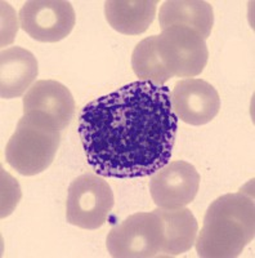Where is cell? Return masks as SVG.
Here are the masks:
<instances>
[{"instance_id": "1", "label": "cell", "mask_w": 255, "mask_h": 258, "mask_svg": "<svg viewBox=\"0 0 255 258\" xmlns=\"http://www.w3.org/2000/svg\"><path fill=\"white\" fill-rule=\"evenodd\" d=\"M77 131L96 173L142 178L172 159L178 117L167 87L138 80L87 103Z\"/></svg>"}, {"instance_id": "8", "label": "cell", "mask_w": 255, "mask_h": 258, "mask_svg": "<svg viewBox=\"0 0 255 258\" xmlns=\"http://www.w3.org/2000/svg\"><path fill=\"white\" fill-rule=\"evenodd\" d=\"M199 187V172L194 165L183 160L166 163L156 170L150 182L153 203L164 209H178L191 204Z\"/></svg>"}, {"instance_id": "13", "label": "cell", "mask_w": 255, "mask_h": 258, "mask_svg": "<svg viewBox=\"0 0 255 258\" xmlns=\"http://www.w3.org/2000/svg\"><path fill=\"white\" fill-rule=\"evenodd\" d=\"M158 22L161 30L187 27L206 40L214 26V11L210 3L203 0H169L160 8Z\"/></svg>"}, {"instance_id": "11", "label": "cell", "mask_w": 255, "mask_h": 258, "mask_svg": "<svg viewBox=\"0 0 255 258\" xmlns=\"http://www.w3.org/2000/svg\"><path fill=\"white\" fill-rule=\"evenodd\" d=\"M38 59L22 47H11L0 54V96L11 100L24 96L38 78Z\"/></svg>"}, {"instance_id": "6", "label": "cell", "mask_w": 255, "mask_h": 258, "mask_svg": "<svg viewBox=\"0 0 255 258\" xmlns=\"http://www.w3.org/2000/svg\"><path fill=\"white\" fill-rule=\"evenodd\" d=\"M156 52L172 78L197 77L209 59L208 45L201 35L181 26L169 27L156 35Z\"/></svg>"}, {"instance_id": "2", "label": "cell", "mask_w": 255, "mask_h": 258, "mask_svg": "<svg viewBox=\"0 0 255 258\" xmlns=\"http://www.w3.org/2000/svg\"><path fill=\"white\" fill-rule=\"evenodd\" d=\"M254 236V190L249 182L237 192L222 195L211 203L195 245L199 257L235 258Z\"/></svg>"}, {"instance_id": "4", "label": "cell", "mask_w": 255, "mask_h": 258, "mask_svg": "<svg viewBox=\"0 0 255 258\" xmlns=\"http://www.w3.org/2000/svg\"><path fill=\"white\" fill-rule=\"evenodd\" d=\"M114 204V191L109 182L97 173H84L68 186L66 218L80 229L97 230L105 225Z\"/></svg>"}, {"instance_id": "5", "label": "cell", "mask_w": 255, "mask_h": 258, "mask_svg": "<svg viewBox=\"0 0 255 258\" xmlns=\"http://www.w3.org/2000/svg\"><path fill=\"white\" fill-rule=\"evenodd\" d=\"M161 221L155 212L135 213L110 230L106 245L115 258L160 257Z\"/></svg>"}, {"instance_id": "10", "label": "cell", "mask_w": 255, "mask_h": 258, "mask_svg": "<svg viewBox=\"0 0 255 258\" xmlns=\"http://www.w3.org/2000/svg\"><path fill=\"white\" fill-rule=\"evenodd\" d=\"M170 103L178 120L190 125L210 123L220 110L217 89L206 80L196 78L177 82L170 92Z\"/></svg>"}, {"instance_id": "3", "label": "cell", "mask_w": 255, "mask_h": 258, "mask_svg": "<svg viewBox=\"0 0 255 258\" xmlns=\"http://www.w3.org/2000/svg\"><path fill=\"white\" fill-rule=\"evenodd\" d=\"M59 142V131L24 114L7 144L6 160L22 176H35L52 164Z\"/></svg>"}, {"instance_id": "14", "label": "cell", "mask_w": 255, "mask_h": 258, "mask_svg": "<svg viewBox=\"0 0 255 258\" xmlns=\"http://www.w3.org/2000/svg\"><path fill=\"white\" fill-rule=\"evenodd\" d=\"M156 0H109L105 16L110 26L124 35H139L155 20Z\"/></svg>"}, {"instance_id": "15", "label": "cell", "mask_w": 255, "mask_h": 258, "mask_svg": "<svg viewBox=\"0 0 255 258\" xmlns=\"http://www.w3.org/2000/svg\"><path fill=\"white\" fill-rule=\"evenodd\" d=\"M132 68L135 75L143 82L164 85L172 79L156 52V35L148 36L135 45L132 53Z\"/></svg>"}, {"instance_id": "9", "label": "cell", "mask_w": 255, "mask_h": 258, "mask_svg": "<svg viewBox=\"0 0 255 258\" xmlns=\"http://www.w3.org/2000/svg\"><path fill=\"white\" fill-rule=\"evenodd\" d=\"M24 114L62 131L72 120L75 101L66 85L56 80H38L25 93Z\"/></svg>"}, {"instance_id": "12", "label": "cell", "mask_w": 255, "mask_h": 258, "mask_svg": "<svg viewBox=\"0 0 255 258\" xmlns=\"http://www.w3.org/2000/svg\"><path fill=\"white\" fill-rule=\"evenodd\" d=\"M161 221L162 244L160 257H177L188 252L195 245L199 223L194 213L186 207L178 209L156 208Z\"/></svg>"}, {"instance_id": "7", "label": "cell", "mask_w": 255, "mask_h": 258, "mask_svg": "<svg viewBox=\"0 0 255 258\" xmlns=\"http://www.w3.org/2000/svg\"><path fill=\"white\" fill-rule=\"evenodd\" d=\"M20 25L27 35L41 43H56L72 31L76 16L66 0H30L20 9Z\"/></svg>"}]
</instances>
